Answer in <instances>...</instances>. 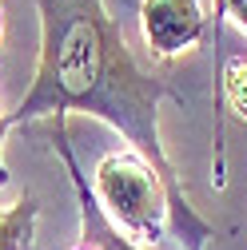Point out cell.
I'll return each instance as SVG.
<instances>
[{"instance_id":"cell-5","label":"cell","mask_w":247,"mask_h":250,"mask_svg":"<svg viewBox=\"0 0 247 250\" xmlns=\"http://www.w3.org/2000/svg\"><path fill=\"white\" fill-rule=\"evenodd\" d=\"M223 100L247 123V56H227L223 60Z\"/></svg>"},{"instance_id":"cell-1","label":"cell","mask_w":247,"mask_h":250,"mask_svg":"<svg viewBox=\"0 0 247 250\" xmlns=\"http://www.w3.org/2000/svg\"><path fill=\"white\" fill-rule=\"evenodd\" d=\"M32 4L40 16V56L24 100L4 111V123L20 127L40 115L64 119L68 111L104 119L160 171L168 187L172 230L183 250H203L211 238H220V230L188 203L183 179L160 139V104H183V96L168 80L140 68L120 20L108 16L104 0H32Z\"/></svg>"},{"instance_id":"cell-7","label":"cell","mask_w":247,"mask_h":250,"mask_svg":"<svg viewBox=\"0 0 247 250\" xmlns=\"http://www.w3.org/2000/svg\"><path fill=\"white\" fill-rule=\"evenodd\" d=\"M12 127L4 123V115H0V147H4V135H8ZM0 187H8V167H4V159H0Z\"/></svg>"},{"instance_id":"cell-2","label":"cell","mask_w":247,"mask_h":250,"mask_svg":"<svg viewBox=\"0 0 247 250\" xmlns=\"http://www.w3.org/2000/svg\"><path fill=\"white\" fill-rule=\"evenodd\" d=\"M92 195H96L100 210L108 214V223L116 230H124L132 242L156 246L164 238V230L172 227L168 187H164L160 171L132 147L108 151L96 163Z\"/></svg>"},{"instance_id":"cell-9","label":"cell","mask_w":247,"mask_h":250,"mask_svg":"<svg viewBox=\"0 0 247 250\" xmlns=\"http://www.w3.org/2000/svg\"><path fill=\"white\" fill-rule=\"evenodd\" d=\"M0 32H4V8H0Z\"/></svg>"},{"instance_id":"cell-6","label":"cell","mask_w":247,"mask_h":250,"mask_svg":"<svg viewBox=\"0 0 247 250\" xmlns=\"http://www.w3.org/2000/svg\"><path fill=\"white\" fill-rule=\"evenodd\" d=\"M223 16H231L247 32V0H215V40H220V20Z\"/></svg>"},{"instance_id":"cell-4","label":"cell","mask_w":247,"mask_h":250,"mask_svg":"<svg viewBox=\"0 0 247 250\" xmlns=\"http://www.w3.org/2000/svg\"><path fill=\"white\" fill-rule=\"evenodd\" d=\"M36 218L40 203L32 195L4 207L0 210V250H36Z\"/></svg>"},{"instance_id":"cell-8","label":"cell","mask_w":247,"mask_h":250,"mask_svg":"<svg viewBox=\"0 0 247 250\" xmlns=\"http://www.w3.org/2000/svg\"><path fill=\"white\" fill-rule=\"evenodd\" d=\"M72 250H100V246H92V242H80V246H72Z\"/></svg>"},{"instance_id":"cell-3","label":"cell","mask_w":247,"mask_h":250,"mask_svg":"<svg viewBox=\"0 0 247 250\" xmlns=\"http://www.w3.org/2000/svg\"><path fill=\"white\" fill-rule=\"evenodd\" d=\"M140 32L151 56L172 60L211 36V16L199 0H140Z\"/></svg>"}]
</instances>
